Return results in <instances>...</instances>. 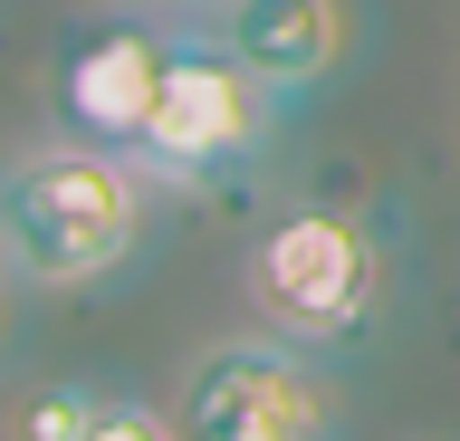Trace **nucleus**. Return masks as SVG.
I'll return each instance as SVG.
<instances>
[{
    "instance_id": "f257e3e1",
    "label": "nucleus",
    "mask_w": 460,
    "mask_h": 441,
    "mask_svg": "<svg viewBox=\"0 0 460 441\" xmlns=\"http://www.w3.org/2000/svg\"><path fill=\"white\" fill-rule=\"evenodd\" d=\"M154 192L164 182L144 173L125 145H86L58 125L49 145L10 154L0 173V260H10V288H96L144 250V221H154Z\"/></svg>"
},
{
    "instance_id": "f03ea898",
    "label": "nucleus",
    "mask_w": 460,
    "mask_h": 441,
    "mask_svg": "<svg viewBox=\"0 0 460 441\" xmlns=\"http://www.w3.org/2000/svg\"><path fill=\"white\" fill-rule=\"evenodd\" d=\"M250 317L297 336V346L336 355L365 346V326L384 317V288H394V260H384V231L345 202H279L250 231Z\"/></svg>"
},
{
    "instance_id": "7ed1b4c3",
    "label": "nucleus",
    "mask_w": 460,
    "mask_h": 441,
    "mask_svg": "<svg viewBox=\"0 0 460 441\" xmlns=\"http://www.w3.org/2000/svg\"><path fill=\"white\" fill-rule=\"evenodd\" d=\"M288 96L259 77L221 30H172L164 87H154V116L135 135V163L164 192H211V182H240L279 154Z\"/></svg>"
},
{
    "instance_id": "20e7f679",
    "label": "nucleus",
    "mask_w": 460,
    "mask_h": 441,
    "mask_svg": "<svg viewBox=\"0 0 460 441\" xmlns=\"http://www.w3.org/2000/svg\"><path fill=\"white\" fill-rule=\"evenodd\" d=\"M172 432L182 441H336V384L316 346L259 326L201 346L172 384Z\"/></svg>"
},
{
    "instance_id": "39448f33",
    "label": "nucleus",
    "mask_w": 460,
    "mask_h": 441,
    "mask_svg": "<svg viewBox=\"0 0 460 441\" xmlns=\"http://www.w3.org/2000/svg\"><path fill=\"white\" fill-rule=\"evenodd\" d=\"M172 30H144V20H96V30L67 39L58 58V125L86 135V145H125L135 154L144 116H154V87H164Z\"/></svg>"
},
{
    "instance_id": "423d86ee",
    "label": "nucleus",
    "mask_w": 460,
    "mask_h": 441,
    "mask_svg": "<svg viewBox=\"0 0 460 441\" xmlns=\"http://www.w3.org/2000/svg\"><path fill=\"white\" fill-rule=\"evenodd\" d=\"M355 30H365L355 0H230V10H221V39H230V49H240L279 96L326 87V77L355 58Z\"/></svg>"
},
{
    "instance_id": "0eeeda50",
    "label": "nucleus",
    "mask_w": 460,
    "mask_h": 441,
    "mask_svg": "<svg viewBox=\"0 0 460 441\" xmlns=\"http://www.w3.org/2000/svg\"><path fill=\"white\" fill-rule=\"evenodd\" d=\"M106 412V393L77 375H49V384H29L20 412H10V441H86V422Z\"/></svg>"
},
{
    "instance_id": "6e6552de",
    "label": "nucleus",
    "mask_w": 460,
    "mask_h": 441,
    "mask_svg": "<svg viewBox=\"0 0 460 441\" xmlns=\"http://www.w3.org/2000/svg\"><path fill=\"white\" fill-rule=\"evenodd\" d=\"M86 441H182V432H172V403H144V393H106V412L86 422Z\"/></svg>"
},
{
    "instance_id": "1a4fd4ad",
    "label": "nucleus",
    "mask_w": 460,
    "mask_h": 441,
    "mask_svg": "<svg viewBox=\"0 0 460 441\" xmlns=\"http://www.w3.org/2000/svg\"><path fill=\"white\" fill-rule=\"evenodd\" d=\"M154 10H230V0H154Z\"/></svg>"
},
{
    "instance_id": "9d476101",
    "label": "nucleus",
    "mask_w": 460,
    "mask_h": 441,
    "mask_svg": "<svg viewBox=\"0 0 460 441\" xmlns=\"http://www.w3.org/2000/svg\"><path fill=\"white\" fill-rule=\"evenodd\" d=\"M0 288H10V260H0Z\"/></svg>"
}]
</instances>
